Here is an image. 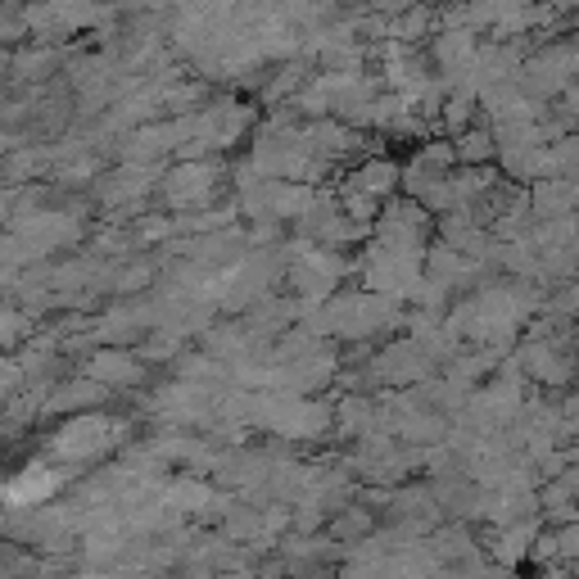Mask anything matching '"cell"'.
<instances>
[{"label":"cell","instance_id":"cell-1","mask_svg":"<svg viewBox=\"0 0 579 579\" xmlns=\"http://www.w3.org/2000/svg\"><path fill=\"white\" fill-rule=\"evenodd\" d=\"M552 539H557V557L561 561H575L579 557V525H561Z\"/></svg>","mask_w":579,"mask_h":579}]
</instances>
